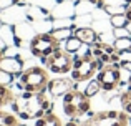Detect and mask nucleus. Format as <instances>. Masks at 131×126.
<instances>
[{
    "mask_svg": "<svg viewBox=\"0 0 131 126\" xmlns=\"http://www.w3.org/2000/svg\"><path fill=\"white\" fill-rule=\"evenodd\" d=\"M60 45L61 43L57 42L50 33H37V35L30 40V52H32V55L38 56V58L42 55L50 56L55 50L61 48Z\"/></svg>",
    "mask_w": 131,
    "mask_h": 126,
    "instance_id": "nucleus-1",
    "label": "nucleus"
},
{
    "mask_svg": "<svg viewBox=\"0 0 131 126\" xmlns=\"http://www.w3.org/2000/svg\"><path fill=\"white\" fill-rule=\"evenodd\" d=\"M20 81L25 85L27 91H33V93H37L40 88L47 86L50 80H48V75H47V71H45L43 68L32 66V68H28L27 71H23V75L20 76Z\"/></svg>",
    "mask_w": 131,
    "mask_h": 126,
    "instance_id": "nucleus-2",
    "label": "nucleus"
},
{
    "mask_svg": "<svg viewBox=\"0 0 131 126\" xmlns=\"http://www.w3.org/2000/svg\"><path fill=\"white\" fill-rule=\"evenodd\" d=\"M47 66L51 73H60V75L68 73L73 68V56H71V53L65 52L63 48H58L48 56Z\"/></svg>",
    "mask_w": 131,
    "mask_h": 126,
    "instance_id": "nucleus-3",
    "label": "nucleus"
},
{
    "mask_svg": "<svg viewBox=\"0 0 131 126\" xmlns=\"http://www.w3.org/2000/svg\"><path fill=\"white\" fill-rule=\"evenodd\" d=\"M96 80L100 81L103 91H113L116 86H118V81L121 80V73H119V70H115V68H111V66H106L105 70L98 71Z\"/></svg>",
    "mask_w": 131,
    "mask_h": 126,
    "instance_id": "nucleus-4",
    "label": "nucleus"
},
{
    "mask_svg": "<svg viewBox=\"0 0 131 126\" xmlns=\"http://www.w3.org/2000/svg\"><path fill=\"white\" fill-rule=\"evenodd\" d=\"M0 20L7 25H17L27 20V10L20 5H12L5 10H0Z\"/></svg>",
    "mask_w": 131,
    "mask_h": 126,
    "instance_id": "nucleus-5",
    "label": "nucleus"
},
{
    "mask_svg": "<svg viewBox=\"0 0 131 126\" xmlns=\"http://www.w3.org/2000/svg\"><path fill=\"white\" fill-rule=\"evenodd\" d=\"M0 70L7 71V73H20L23 71V60L20 55H15V56H3L0 60Z\"/></svg>",
    "mask_w": 131,
    "mask_h": 126,
    "instance_id": "nucleus-6",
    "label": "nucleus"
},
{
    "mask_svg": "<svg viewBox=\"0 0 131 126\" xmlns=\"http://www.w3.org/2000/svg\"><path fill=\"white\" fill-rule=\"evenodd\" d=\"M71 85L68 80H65V78H55V80H50L48 81V93L51 95V96H63L67 91L71 90Z\"/></svg>",
    "mask_w": 131,
    "mask_h": 126,
    "instance_id": "nucleus-7",
    "label": "nucleus"
},
{
    "mask_svg": "<svg viewBox=\"0 0 131 126\" xmlns=\"http://www.w3.org/2000/svg\"><path fill=\"white\" fill-rule=\"evenodd\" d=\"M73 35L77 37V38H80L83 45H91V43H95V42H101V37H100L91 27H78Z\"/></svg>",
    "mask_w": 131,
    "mask_h": 126,
    "instance_id": "nucleus-8",
    "label": "nucleus"
},
{
    "mask_svg": "<svg viewBox=\"0 0 131 126\" xmlns=\"http://www.w3.org/2000/svg\"><path fill=\"white\" fill-rule=\"evenodd\" d=\"M51 15H53V18H75L77 17L75 3L73 5H68L67 2L57 3V7L51 8Z\"/></svg>",
    "mask_w": 131,
    "mask_h": 126,
    "instance_id": "nucleus-9",
    "label": "nucleus"
},
{
    "mask_svg": "<svg viewBox=\"0 0 131 126\" xmlns=\"http://www.w3.org/2000/svg\"><path fill=\"white\" fill-rule=\"evenodd\" d=\"M13 32H15V37H18L20 40H27V38H33V33H35V28H33L32 23L27 25V22H22V23H17L13 25Z\"/></svg>",
    "mask_w": 131,
    "mask_h": 126,
    "instance_id": "nucleus-10",
    "label": "nucleus"
},
{
    "mask_svg": "<svg viewBox=\"0 0 131 126\" xmlns=\"http://www.w3.org/2000/svg\"><path fill=\"white\" fill-rule=\"evenodd\" d=\"M0 38L5 42L7 47H13L15 43V32H13V25H7L3 23L0 27Z\"/></svg>",
    "mask_w": 131,
    "mask_h": 126,
    "instance_id": "nucleus-11",
    "label": "nucleus"
},
{
    "mask_svg": "<svg viewBox=\"0 0 131 126\" xmlns=\"http://www.w3.org/2000/svg\"><path fill=\"white\" fill-rule=\"evenodd\" d=\"M61 48L65 50V52H68V53H71V55H75V53H78L80 52V48L83 47V43H81V40L80 38H77V37H70L68 40H65V42H61Z\"/></svg>",
    "mask_w": 131,
    "mask_h": 126,
    "instance_id": "nucleus-12",
    "label": "nucleus"
},
{
    "mask_svg": "<svg viewBox=\"0 0 131 126\" xmlns=\"http://www.w3.org/2000/svg\"><path fill=\"white\" fill-rule=\"evenodd\" d=\"M35 126H61V121L51 113V114H45L42 118H37Z\"/></svg>",
    "mask_w": 131,
    "mask_h": 126,
    "instance_id": "nucleus-13",
    "label": "nucleus"
},
{
    "mask_svg": "<svg viewBox=\"0 0 131 126\" xmlns=\"http://www.w3.org/2000/svg\"><path fill=\"white\" fill-rule=\"evenodd\" d=\"M100 91H101V85H100V81L96 80H91V78H90L88 80V83H86V88H85V96H88V98H93V96H96V95L100 93Z\"/></svg>",
    "mask_w": 131,
    "mask_h": 126,
    "instance_id": "nucleus-14",
    "label": "nucleus"
},
{
    "mask_svg": "<svg viewBox=\"0 0 131 126\" xmlns=\"http://www.w3.org/2000/svg\"><path fill=\"white\" fill-rule=\"evenodd\" d=\"M51 37H53L57 42H65V40H68L70 37H73V32H71L70 28H55V30H51V33H50Z\"/></svg>",
    "mask_w": 131,
    "mask_h": 126,
    "instance_id": "nucleus-15",
    "label": "nucleus"
},
{
    "mask_svg": "<svg viewBox=\"0 0 131 126\" xmlns=\"http://www.w3.org/2000/svg\"><path fill=\"white\" fill-rule=\"evenodd\" d=\"M110 25H111V28H121V27H128L129 22H128L125 13H119V15L110 17Z\"/></svg>",
    "mask_w": 131,
    "mask_h": 126,
    "instance_id": "nucleus-16",
    "label": "nucleus"
},
{
    "mask_svg": "<svg viewBox=\"0 0 131 126\" xmlns=\"http://www.w3.org/2000/svg\"><path fill=\"white\" fill-rule=\"evenodd\" d=\"M73 22L77 23L78 27H91V23H93V13H81V15H77L73 18Z\"/></svg>",
    "mask_w": 131,
    "mask_h": 126,
    "instance_id": "nucleus-17",
    "label": "nucleus"
},
{
    "mask_svg": "<svg viewBox=\"0 0 131 126\" xmlns=\"http://www.w3.org/2000/svg\"><path fill=\"white\" fill-rule=\"evenodd\" d=\"M115 48H116V52H126V50H129L131 48V38H116L115 40Z\"/></svg>",
    "mask_w": 131,
    "mask_h": 126,
    "instance_id": "nucleus-18",
    "label": "nucleus"
},
{
    "mask_svg": "<svg viewBox=\"0 0 131 126\" xmlns=\"http://www.w3.org/2000/svg\"><path fill=\"white\" fill-rule=\"evenodd\" d=\"M73 25V18H55L53 20V30L55 28H70Z\"/></svg>",
    "mask_w": 131,
    "mask_h": 126,
    "instance_id": "nucleus-19",
    "label": "nucleus"
},
{
    "mask_svg": "<svg viewBox=\"0 0 131 126\" xmlns=\"http://www.w3.org/2000/svg\"><path fill=\"white\" fill-rule=\"evenodd\" d=\"M115 38H129L131 37V32L128 30V27H121V28H113L111 30Z\"/></svg>",
    "mask_w": 131,
    "mask_h": 126,
    "instance_id": "nucleus-20",
    "label": "nucleus"
},
{
    "mask_svg": "<svg viewBox=\"0 0 131 126\" xmlns=\"http://www.w3.org/2000/svg\"><path fill=\"white\" fill-rule=\"evenodd\" d=\"M13 75L12 73H7V71L0 70V85H3V86H8V85L13 83Z\"/></svg>",
    "mask_w": 131,
    "mask_h": 126,
    "instance_id": "nucleus-21",
    "label": "nucleus"
},
{
    "mask_svg": "<svg viewBox=\"0 0 131 126\" xmlns=\"http://www.w3.org/2000/svg\"><path fill=\"white\" fill-rule=\"evenodd\" d=\"M2 123L5 126H17L18 123H17V118L13 116V114H5V116L2 118Z\"/></svg>",
    "mask_w": 131,
    "mask_h": 126,
    "instance_id": "nucleus-22",
    "label": "nucleus"
},
{
    "mask_svg": "<svg viewBox=\"0 0 131 126\" xmlns=\"http://www.w3.org/2000/svg\"><path fill=\"white\" fill-rule=\"evenodd\" d=\"M20 0H0V10H5L12 5H17Z\"/></svg>",
    "mask_w": 131,
    "mask_h": 126,
    "instance_id": "nucleus-23",
    "label": "nucleus"
},
{
    "mask_svg": "<svg viewBox=\"0 0 131 126\" xmlns=\"http://www.w3.org/2000/svg\"><path fill=\"white\" fill-rule=\"evenodd\" d=\"M119 58L121 62H131V52L126 50V52H119Z\"/></svg>",
    "mask_w": 131,
    "mask_h": 126,
    "instance_id": "nucleus-24",
    "label": "nucleus"
},
{
    "mask_svg": "<svg viewBox=\"0 0 131 126\" xmlns=\"http://www.w3.org/2000/svg\"><path fill=\"white\" fill-rule=\"evenodd\" d=\"M121 66L125 68V70H128L131 73V62H121Z\"/></svg>",
    "mask_w": 131,
    "mask_h": 126,
    "instance_id": "nucleus-25",
    "label": "nucleus"
},
{
    "mask_svg": "<svg viewBox=\"0 0 131 126\" xmlns=\"http://www.w3.org/2000/svg\"><path fill=\"white\" fill-rule=\"evenodd\" d=\"M65 126H80V123H77V121H73V120H71L70 123H67Z\"/></svg>",
    "mask_w": 131,
    "mask_h": 126,
    "instance_id": "nucleus-26",
    "label": "nucleus"
},
{
    "mask_svg": "<svg viewBox=\"0 0 131 126\" xmlns=\"http://www.w3.org/2000/svg\"><path fill=\"white\" fill-rule=\"evenodd\" d=\"M0 50H7V45H5V42H3L2 38H0Z\"/></svg>",
    "mask_w": 131,
    "mask_h": 126,
    "instance_id": "nucleus-27",
    "label": "nucleus"
},
{
    "mask_svg": "<svg viewBox=\"0 0 131 126\" xmlns=\"http://www.w3.org/2000/svg\"><path fill=\"white\" fill-rule=\"evenodd\" d=\"M128 91H131V76H129V80H128Z\"/></svg>",
    "mask_w": 131,
    "mask_h": 126,
    "instance_id": "nucleus-28",
    "label": "nucleus"
},
{
    "mask_svg": "<svg viewBox=\"0 0 131 126\" xmlns=\"http://www.w3.org/2000/svg\"><path fill=\"white\" fill-rule=\"evenodd\" d=\"M57 3H61V2H68V0H55Z\"/></svg>",
    "mask_w": 131,
    "mask_h": 126,
    "instance_id": "nucleus-29",
    "label": "nucleus"
},
{
    "mask_svg": "<svg viewBox=\"0 0 131 126\" xmlns=\"http://www.w3.org/2000/svg\"><path fill=\"white\" fill-rule=\"evenodd\" d=\"M125 3L126 5H131V0H125Z\"/></svg>",
    "mask_w": 131,
    "mask_h": 126,
    "instance_id": "nucleus-30",
    "label": "nucleus"
},
{
    "mask_svg": "<svg viewBox=\"0 0 131 126\" xmlns=\"http://www.w3.org/2000/svg\"><path fill=\"white\" fill-rule=\"evenodd\" d=\"M2 25H3V23H2V20H0V27H2Z\"/></svg>",
    "mask_w": 131,
    "mask_h": 126,
    "instance_id": "nucleus-31",
    "label": "nucleus"
},
{
    "mask_svg": "<svg viewBox=\"0 0 131 126\" xmlns=\"http://www.w3.org/2000/svg\"><path fill=\"white\" fill-rule=\"evenodd\" d=\"M73 2H80V0H73Z\"/></svg>",
    "mask_w": 131,
    "mask_h": 126,
    "instance_id": "nucleus-32",
    "label": "nucleus"
},
{
    "mask_svg": "<svg viewBox=\"0 0 131 126\" xmlns=\"http://www.w3.org/2000/svg\"><path fill=\"white\" fill-rule=\"evenodd\" d=\"M129 52H131V48H129Z\"/></svg>",
    "mask_w": 131,
    "mask_h": 126,
    "instance_id": "nucleus-33",
    "label": "nucleus"
},
{
    "mask_svg": "<svg viewBox=\"0 0 131 126\" xmlns=\"http://www.w3.org/2000/svg\"><path fill=\"white\" fill-rule=\"evenodd\" d=\"M123 2H125V0H123Z\"/></svg>",
    "mask_w": 131,
    "mask_h": 126,
    "instance_id": "nucleus-34",
    "label": "nucleus"
}]
</instances>
